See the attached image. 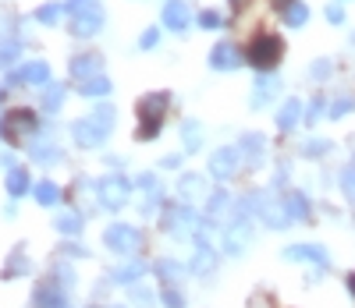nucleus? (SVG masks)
Segmentation results:
<instances>
[{
    "label": "nucleus",
    "instance_id": "1",
    "mask_svg": "<svg viewBox=\"0 0 355 308\" xmlns=\"http://www.w3.org/2000/svg\"><path fill=\"white\" fill-rule=\"evenodd\" d=\"M167 107H171L167 92H150V96L139 100V132H135L139 142H150V138L160 135L164 117H167Z\"/></svg>",
    "mask_w": 355,
    "mask_h": 308
},
{
    "label": "nucleus",
    "instance_id": "2",
    "mask_svg": "<svg viewBox=\"0 0 355 308\" xmlns=\"http://www.w3.org/2000/svg\"><path fill=\"white\" fill-rule=\"evenodd\" d=\"M249 217H259L266 227H274V230H284L288 224H291V217H288V209H284V199H274L270 192H252V195H245V202H239Z\"/></svg>",
    "mask_w": 355,
    "mask_h": 308
},
{
    "label": "nucleus",
    "instance_id": "3",
    "mask_svg": "<svg viewBox=\"0 0 355 308\" xmlns=\"http://www.w3.org/2000/svg\"><path fill=\"white\" fill-rule=\"evenodd\" d=\"M281 57H284V43H281V36H274V33L256 36L252 46H249V53H245V60H249L256 71H274V68L281 64Z\"/></svg>",
    "mask_w": 355,
    "mask_h": 308
},
{
    "label": "nucleus",
    "instance_id": "4",
    "mask_svg": "<svg viewBox=\"0 0 355 308\" xmlns=\"http://www.w3.org/2000/svg\"><path fill=\"white\" fill-rule=\"evenodd\" d=\"M164 227H167L171 237L185 241V237H199L202 220H199V212H196L192 206H171V209L164 212Z\"/></svg>",
    "mask_w": 355,
    "mask_h": 308
},
{
    "label": "nucleus",
    "instance_id": "5",
    "mask_svg": "<svg viewBox=\"0 0 355 308\" xmlns=\"http://www.w3.org/2000/svg\"><path fill=\"white\" fill-rule=\"evenodd\" d=\"M103 244L114 252V255H135L142 248V234L128 224H110L103 230Z\"/></svg>",
    "mask_w": 355,
    "mask_h": 308
},
{
    "label": "nucleus",
    "instance_id": "6",
    "mask_svg": "<svg viewBox=\"0 0 355 308\" xmlns=\"http://www.w3.org/2000/svg\"><path fill=\"white\" fill-rule=\"evenodd\" d=\"M128 195H132V184L121 174H107L96 181V199L103 209H121L128 202Z\"/></svg>",
    "mask_w": 355,
    "mask_h": 308
},
{
    "label": "nucleus",
    "instance_id": "7",
    "mask_svg": "<svg viewBox=\"0 0 355 308\" xmlns=\"http://www.w3.org/2000/svg\"><path fill=\"white\" fill-rule=\"evenodd\" d=\"M36 128H40V120H36V114L33 110H8L4 114V142H11V145H21L28 135H36Z\"/></svg>",
    "mask_w": 355,
    "mask_h": 308
},
{
    "label": "nucleus",
    "instance_id": "8",
    "mask_svg": "<svg viewBox=\"0 0 355 308\" xmlns=\"http://www.w3.org/2000/svg\"><path fill=\"white\" fill-rule=\"evenodd\" d=\"M234 217H239V206H234V199L227 192H214L210 199H206V224H214V227H231Z\"/></svg>",
    "mask_w": 355,
    "mask_h": 308
},
{
    "label": "nucleus",
    "instance_id": "9",
    "mask_svg": "<svg viewBox=\"0 0 355 308\" xmlns=\"http://www.w3.org/2000/svg\"><path fill=\"white\" fill-rule=\"evenodd\" d=\"M249 241H252V227H249V212L239 206V217H234V224L224 230V252L227 255H242L249 248Z\"/></svg>",
    "mask_w": 355,
    "mask_h": 308
},
{
    "label": "nucleus",
    "instance_id": "10",
    "mask_svg": "<svg viewBox=\"0 0 355 308\" xmlns=\"http://www.w3.org/2000/svg\"><path fill=\"white\" fill-rule=\"evenodd\" d=\"M239 163H242V152L231 149V145H224V149H217L214 156H210V174H214L217 181H227V177H234Z\"/></svg>",
    "mask_w": 355,
    "mask_h": 308
},
{
    "label": "nucleus",
    "instance_id": "11",
    "mask_svg": "<svg viewBox=\"0 0 355 308\" xmlns=\"http://www.w3.org/2000/svg\"><path fill=\"white\" fill-rule=\"evenodd\" d=\"M284 259H288V262H313V266H320V269L331 266L327 248H320V244H288Z\"/></svg>",
    "mask_w": 355,
    "mask_h": 308
},
{
    "label": "nucleus",
    "instance_id": "12",
    "mask_svg": "<svg viewBox=\"0 0 355 308\" xmlns=\"http://www.w3.org/2000/svg\"><path fill=\"white\" fill-rule=\"evenodd\" d=\"M100 25H103V8L93 4L89 11H82V15L71 18V36H96Z\"/></svg>",
    "mask_w": 355,
    "mask_h": 308
},
{
    "label": "nucleus",
    "instance_id": "13",
    "mask_svg": "<svg viewBox=\"0 0 355 308\" xmlns=\"http://www.w3.org/2000/svg\"><path fill=\"white\" fill-rule=\"evenodd\" d=\"M71 138L82 145V149H100L107 142V132H100L93 120H75L71 125Z\"/></svg>",
    "mask_w": 355,
    "mask_h": 308
},
{
    "label": "nucleus",
    "instance_id": "14",
    "mask_svg": "<svg viewBox=\"0 0 355 308\" xmlns=\"http://www.w3.org/2000/svg\"><path fill=\"white\" fill-rule=\"evenodd\" d=\"M57 305H68V301H64V287L57 284V280L40 284L36 294H33V308H57Z\"/></svg>",
    "mask_w": 355,
    "mask_h": 308
},
{
    "label": "nucleus",
    "instance_id": "15",
    "mask_svg": "<svg viewBox=\"0 0 355 308\" xmlns=\"http://www.w3.org/2000/svg\"><path fill=\"white\" fill-rule=\"evenodd\" d=\"M242 64V53H239V46L234 43H217L214 46V53H210V68H217V71H231V68H239Z\"/></svg>",
    "mask_w": 355,
    "mask_h": 308
},
{
    "label": "nucleus",
    "instance_id": "16",
    "mask_svg": "<svg viewBox=\"0 0 355 308\" xmlns=\"http://www.w3.org/2000/svg\"><path fill=\"white\" fill-rule=\"evenodd\" d=\"M189 4L185 0H167V8H164V25L174 28V33H185L189 28Z\"/></svg>",
    "mask_w": 355,
    "mask_h": 308
},
{
    "label": "nucleus",
    "instance_id": "17",
    "mask_svg": "<svg viewBox=\"0 0 355 308\" xmlns=\"http://www.w3.org/2000/svg\"><path fill=\"white\" fill-rule=\"evenodd\" d=\"M11 82H25V85H50V64H46V60H28V64H25Z\"/></svg>",
    "mask_w": 355,
    "mask_h": 308
},
{
    "label": "nucleus",
    "instance_id": "18",
    "mask_svg": "<svg viewBox=\"0 0 355 308\" xmlns=\"http://www.w3.org/2000/svg\"><path fill=\"white\" fill-rule=\"evenodd\" d=\"M100 68H103V57H96V53H78V57H71V75H75L78 82L96 78Z\"/></svg>",
    "mask_w": 355,
    "mask_h": 308
},
{
    "label": "nucleus",
    "instance_id": "19",
    "mask_svg": "<svg viewBox=\"0 0 355 308\" xmlns=\"http://www.w3.org/2000/svg\"><path fill=\"white\" fill-rule=\"evenodd\" d=\"M178 195L196 202V199H210V192H206V177L199 174H182V181H178Z\"/></svg>",
    "mask_w": 355,
    "mask_h": 308
},
{
    "label": "nucleus",
    "instance_id": "20",
    "mask_svg": "<svg viewBox=\"0 0 355 308\" xmlns=\"http://www.w3.org/2000/svg\"><path fill=\"white\" fill-rule=\"evenodd\" d=\"M277 89H281V82H277L270 71H259V78H256V92H252V107L270 103V100L277 96Z\"/></svg>",
    "mask_w": 355,
    "mask_h": 308
},
{
    "label": "nucleus",
    "instance_id": "21",
    "mask_svg": "<svg viewBox=\"0 0 355 308\" xmlns=\"http://www.w3.org/2000/svg\"><path fill=\"white\" fill-rule=\"evenodd\" d=\"M196 241H199V252H196V259H192V273H196V276H206V273L217 269V255H214V248H210V241H202V234H199Z\"/></svg>",
    "mask_w": 355,
    "mask_h": 308
},
{
    "label": "nucleus",
    "instance_id": "22",
    "mask_svg": "<svg viewBox=\"0 0 355 308\" xmlns=\"http://www.w3.org/2000/svg\"><path fill=\"white\" fill-rule=\"evenodd\" d=\"M146 262H125V266H117V269H110V284H139L142 276H146Z\"/></svg>",
    "mask_w": 355,
    "mask_h": 308
},
{
    "label": "nucleus",
    "instance_id": "23",
    "mask_svg": "<svg viewBox=\"0 0 355 308\" xmlns=\"http://www.w3.org/2000/svg\"><path fill=\"white\" fill-rule=\"evenodd\" d=\"M239 152L249 160V167H259L263 163V135H256V132H249V135H242V145H239Z\"/></svg>",
    "mask_w": 355,
    "mask_h": 308
},
{
    "label": "nucleus",
    "instance_id": "24",
    "mask_svg": "<svg viewBox=\"0 0 355 308\" xmlns=\"http://www.w3.org/2000/svg\"><path fill=\"white\" fill-rule=\"evenodd\" d=\"M153 273L160 276L167 287H178V284H182V276H185V266H178L174 259H160V262L153 266Z\"/></svg>",
    "mask_w": 355,
    "mask_h": 308
},
{
    "label": "nucleus",
    "instance_id": "25",
    "mask_svg": "<svg viewBox=\"0 0 355 308\" xmlns=\"http://www.w3.org/2000/svg\"><path fill=\"white\" fill-rule=\"evenodd\" d=\"M299 117H302V103H299V100H288V103L281 107V114H277V128H281V132H291L295 125H299Z\"/></svg>",
    "mask_w": 355,
    "mask_h": 308
},
{
    "label": "nucleus",
    "instance_id": "26",
    "mask_svg": "<svg viewBox=\"0 0 355 308\" xmlns=\"http://www.w3.org/2000/svg\"><path fill=\"white\" fill-rule=\"evenodd\" d=\"M284 209H288L291 220H306V217H309V202H306L302 192H288V195H284Z\"/></svg>",
    "mask_w": 355,
    "mask_h": 308
},
{
    "label": "nucleus",
    "instance_id": "27",
    "mask_svg": "<svg viewBox=\"0 0 355 308\" xmlns=\"http://www.w3.org/2000/svg\"><path fill=\"white\" fill-rule=\"evenodd\" d=\"M53 227H57V234H64V237H78L82 234V217L78 212H61V217L53 220Z\"/></svg>",
    "mask_w": 355,
    "mask_h": 308
},
{
    "label": "nucleus",
    "instance_id": "28",
    "mask_svg": "<svg viewBox=\"0 0 355 308\" xmlns=\"http://www.w3.org/2000/svg\"><path fill=\"white\" fill-rule=\"evenodd\" d=\"M139 188L146 192V202H142V209L150 212V209L160 202V184H157V177H153V174H142V177H139Z\"/></svg>",
    "mask_w": 355,
    "mask_h": 308
},
{
    "label": "nucleus",
    "instance_id": "29",
    "mask_svg": "<svg viewBox=\"0 0 355 308\" xmlns=\"http://www.w3.org/2000/svg\"><path fill=\"white\" fill-rule=\"evenodd\" d=\"M25 192H28V174H25L21 167H11V170H8V195H11V199H21Z\"/></svg>",
    "mask_w": 355,
    "mask_h": 308
},
{
    "label": "nucleus",
    "instance_id": "30",
    "mask_svg": "<svg viewBox=\"0 0 355 308\" xmlns=\"http://www.w3.org/2000/svg\"><path fill=\"white\" fill-rule=\"evenodd\" d=\"M21 273H28V259H25V248L18 244L15 255H11V262L4 266V280H15V276H21Z\"/></svg>",
    "mask_w": 355,
    "mask_h": 308
},
{
    "label": "nucleus",
    "instance_id": "31",
    "mask_svg": "<svg viewBox=\"0 0 355 308\" xmlns=\"http://www.w3.org/2000/svg\"><path fill=\"white\" fill-rule=\"evenodd\" d=\"M28 152H33V156L40 160V163H57V160H61V152H57V145L53 142H46V138H40L33 149H28Z\"/></svg>",
    "mask_w": 355,
    "mask_h": 308
},
{
    "label": "nucleus",
    "instance_id": "32",
    "mask_svg": "<svg viewBox=\"0 0 355 308\" xmlns=\"http://www.w3.org/2000/svg\"><path fill=\"white\" fill-rule=\"evenodd\" d=\"M78 92H82V96H107V92H110V82H107L103 75H96V78H85V82L78 85Z\"/></svg>",
    "mask_w": 355,
    "mask_h": 308
},
{
    "label": "nucleus",
    "instance_id": "33",
    "mask_svg": "<svg viewBox=\"0 0 355 308\" xmlns=\"http://www.w3.org/2000/svg\"><path fill=\"white\" fill-rule=\"evenodd\" d=\"M57 199H61V192H57L53 181H40L36 184V202L40 206H57Z\"/></svg>",
    "mask_w": 355,
    "mask_h": 308
},
{
    "label": "nucleus",
    "instance_id": "34",
    "mask_svg": "<svg viewBox=\"0 0 355 308\" xmlns=\"http://www.w3.org/2000/svg\"><path fill=\"white\" fill-rule=\"evenodd\" d=\"M114 114H117V110L103 103V107H96V110H93V117H89V120H93V125H96L100 132H107V135H110V128H114Z\"/></svg>",
    "mask_w": 355,
    "mask_h": 308
},
{
    "label": "nucleus",
    "instance_id": "35",
    "mask_svg": "<svg viewBox=\"0 0 355 308\" xmlns=\"http://www.w3.org/2000/svg\"><path fill=\"white\" fill-rule=\"evenodd\" d=\"M284 21H288L291 28H302V25L309 21V8H306V4H299V0H295V4H291V8L284 11Z\"/></svg>",
    "mask_w": 355,
    "mask_h": 308
},
{
    "label": "nucleus",
    "instance_id": "36",
    "mask_svg": "<svg viewBox=\"0 0 355 308\" xmlns=\"http://www.w3.org/2000/svg\"><path fill=\"white\" fill-rule=\"evenodd\" d=\"M128 298H132L139 308H153V301H157V298H153V291L146 287V284H132V287H128Z\"/></svg>",
    "mask_w": 355,
    "mask_h": 308
},
{
    "label": "nucleus",
    "instance_id": "37",
    "mask_svg": "<svg viewBox=\"0 0 355 308\" xmlns=\"http://www.w3.org/2000/svg\"><path fill=\"white\" fill-rule=\"evenodd\" d=\"M182 132H185V149L196 152V149L202 145V128L196 125V120H185V128H182Z\"/></svg>",
    "mask_w": 355,
    "mask_h": 308
},
{
    "label": "nucleus",
    "instance_id": "38",
    "mask_svg": "<svg viewBox=\"0 0 355 308\" xmlns=\"http://www.w3.org/2000/svg\"><path fill=\"white\" fill-rule=\"evenodd\" d=\"M61 100H64V85H50V89L43 92V110L53 114L57 107H61Z\"/></svg>",
    "mask_w": 355,
    "mask_h": 308
},
{
    "label": "nucleus",
    "instance_id": "39",
    "mask_svg": "<svg viewBox=\"0 0 355 308\" xmlns=\"http://www.w3.org/2000/svg\"><path fill=\"white\" fill-rule=\"evenodd\" d=\"M341 192H345V199L355 206V167H345V170H341Z\"/></svg>",
    "mask_w": 355,
    "mask_h": 308
},
{
    "label": "nucleus",
    "instance_id": "40",
    "mask_svg": "<svg viewBox=\"0 0 355 308\" xmlns=\"http://www.w3.org/2000/svg\"><path fill=\"white\" fill-rule=\"evenodd\" d=\"M61 11H64V4H46V8L36 11V18H40L43 25H53L57 18H61Z\"/></svg>",
    "mask_w": 355,
    "mask_h": 308
},
{
    "label": "nucleus",
    "instance_id": "41",
    "mask_svg": "<svg viewBox=\"0 0 355 308\" xmlns=\"http://www.w3.org/2000/svg\"><path fill=\"white\" fill-rule=\"evenodd\" d=\"M53 273H57V284H61L64 291H71V287H75V273H71V266L57 262V269H53Z\"/></svg>",
    "mask_w": 355,
    "mask_h": 308
},
{
    "label": "nucleus",
    "instance_id": "42",
    "mask_svg": "<svg viewBox=\"0 0 355 308\" xmlns=\"http://www.w3.org/2000/svg\"><path fill=\"white\" fill-rule=\"evenodd\" d=\"M93 4H100V0H64V11L75 18V15H82V11H89Z\"/></svg>",
    "mask_w": 355,
    "mask_h": 308
},
{
    "label": "nucleus",
    "instance_id": "43",
    "mask_svg": "<svg viewBox=\"0 0 355 308\" xmlns=\"http://www.w3.org/2000/svg\"><path fill=\"white\" fill-rule=\"evenodd\" d=\"M18 60V43H8V46H0V68H11Z\"/></svg>",
    "mask_w": 355,
    "mask_h": 308
},
{
    "label": "nucleus",
    "instance_id": "44",
    "mask_svg": "<svg viewBox=\"0 0 355 308\" xmlns=\"http://www.w3.org/2000/svg\"><path fill=\"white\" fill-rule=\"evenodd\" d=\"M164 305H167V308H185V294L178 291V287H167V291H164Z\"/></svg>",
    "mask_w": 355,
    "mask_h": 308
},
{
    "label": "nucleus",
    "instance_id": "45",
    "mask_svg": "<svg viewBox=\"0 0 355 308\" xmlns=\"http://www.w3.org/2000/svg\"><path fill=\"white\" fill-rule=\"evenodd\" d=\"M348 110H355V100H352V96H341V100L331 107V117H345Z\"/></svg>",
    "mask_w": 355,
    "mask_h": 308
},
{
    "label": "nucleus",
    "instance_id": "46",
    "mask_svg": "<svg viewBox=\"0 0 355 308\" xmlns=\"http://www.w3.org/2000/svg\"><path fill=\"white\" fill-rule=\"evenodd\" d=\"M323 110H327V103H323V96H316L313 107H309V114H306V120H309V125H316V120L323 117Z\"/></svg>",
    "mask_w": 355,
    "mask_h": 308
},
{
    "label": "nucleus",
    "instance_id": "47",
    "mask_svg": "<svg viewBox=\"0 0 355 308\" xmlns=\"http://www.w3.org/2000/svg\"><path fill=\"white\" fill-rule=\"evenodd\" d=\"M327 149H331V145L323 142V138H309V145H306V156H323Z\"/></svg>",
    "mask_w": 355,
    "mask_h": 308
},
{
    "label": "nucleus",
    "instance_id": "48",
    "mask_svg": "<svg viewBox=\"0 0 355 308\" xmlns=\"http://www.w3.org/2000/svg\"><path fill=\"white\" fill-rule=\"evenodd\" d=\"M199 25H202V28H220V15H217V11H202V15H199Z\"/></svg>",
    "mask_w": 355,
    "mask_h": 308
},
{
    "label": "nucleus",
    "instance_id": "49",
    "mask_svg": "<svg viewBox=\"0 0 355 308\" xmlns=\"http://www.w3.org/2000/svg\"><path fill=\"white\" fill-rule=\"evenodd\" d=\"M157 39H160V33H157V28H146V33H142V39H139V46H142V50H153V46H157Z\"/></svg>",
    "mask_w": 355,
    "mask_h": 308
},
{
    "label": "nucleus",
    "instance_id": "50",
    "mask_svg": "<svg viewBox=\"0 0 355 308\" xmlns=\"http://www.w3.org/2000/svg\"><path fill=\"white\" fill-rule=\"evenodd\" d=\"M327 21H334V25H341V21H345V11H341V4H331V8H327Z\"/></svg>",
    "mask_w": 355,
    "mask_h": 308
},
{
    "label": "nucleus",
    "instance_id": "51",
    "mask_svg": "<svg viewBox=\"0 0 355 308\" xmlns=\"http://www.w3.org/2000/svg\"><path fill=\"white\" fill-rule=\"evenodd\" d=\"M313 75H316V78L331 75V64H327V60H320V64H313Z\"/></svg>",
    "mask_w": 355,
    "mask_h": 308
},
{
    "label": "nucleus",
    "instance_id": "52",
    "mask_svg": "<svg viewBox=\"0 0 355 308\" xmlns=\"http://www.w3.org/2000/svg\"><path fill=\"white\" fill-rule=\"evenodd\" d=\"M270 4H274V8H281V11H288V8L295 4V0H270Z\"/></svg>",
    "mask_w": 355,
    "mask_h": 308
},
{
    "label": "nucleus",
    "instance_id": "53",
    "mask_svg": "<svg viewBox=\"0 0 355 308\" xmlns=\"http://www.w3.org/2000/svg\"><path fill=\"white\" fill-rule=\"evenodd\" d=\"M348 287H352V294H355V273H352V280H348Z\"/></svg>",
    "mask_w": 355,
    "mask_h": 308
},
{
    "label": "nucleus",
    "instance_id": "54",
    "mask_svg": "<svg viewBox=\"0 0 355 308\" xmlns=\"http://www.w3.org/2000/svg\"><path fill=\"white\" fill-rule=\"evenodd\" d=\"M57 308H71V305H57Z\"/></svg>",
    "mask_w": 355,
    "mask_h": 308
},
{
    "label": "nucleus",
    "instance_id": "55",
    "mask_svg": "<svg viewBox=\"0 0 355 308\" xmlns=\"http://www.w3.org/2000/svg\"><path fill=\"white\" fill-rule=\"evenodd\" d=\"M0 100H4V89H0Z\"/></svg>",
    "mask_w": 355,
    "mask_h": 308
}]
</instances>
